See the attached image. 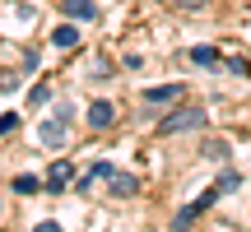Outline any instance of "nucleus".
<instances>
[{
    "label": "nucleus",
    "instance_id": "nucleus-7",
    "mask_svg": "<svg viewBox=\"0 0 251 232\" xmlns=\"http://www.w3.org/2000/svg\"><path fill=\"white\" fill-rule=\"evenodd\" d=\"M65 14L70 19H98V5L93 0H65Z\"/></svg>",
    "mask_w": 251,
    "mask_h": 232
},
{
    "label": "nucleus",
    "instance_id": "nucleus-11",
    "mask_svg": "<svg viewBox=\"0 0 251 232\" xmlns=\"http://www.w3.org/2000/svg\"><path fill=\"white\" fill-rule=\"evenodd\" d=\"M42 102H51V89H47V84H37V89H28V107H42Z\"/></svg>",
    "mask_w": 251,
    "mask_h": 232
},
{
    "label": "nucleus",
    "instance_id": "nucleus-3",
    "mask_svg": "<svg viewBox=\"0 0 251 232\" xmlns=\"http://www.w3.org/2000/svg\"><path fill=\"white\" fill-rule=\"evenodd\" d=\"M70 181H75V162H51V172H47V190H51V195H61Z\"/></svg>",
    "mask_w": 251,
    "mask_h": 232
},
{
    "label": "nucleus",
    "instance_id": "nucleus-9",
    "mask_svg": "<svg viewBox=\"0 0 251 232\" xmlns=\"http://www.w3.org/2000/svg\"><path fill=\"white\" fill-rule=\"evenodd\" d=\"M191 61L205 65V70H214V65H219V51H214V46H191Z\"/></svg>",
    "mask_w": 251,
    "mask_h": 232
},
{
    "label": "nucleus",
    "instance_id": "nucleus-16",
    "mask_svg": "<svg viewBox=\"0 0 251 232\" xmlns=\"http://www.w3.org/2000/svg\"><path fill=\"white\" fill-rule=\"evenodd\" d=\"M177 5H191V9H196V5H205V0H177Z\"/></svg>",
    "mask_w": 251,
    "mask_h": 232
},
{
    "label": "nucleus",
    "instance_id": "nucleus-8",
    "mask_svg": "<svg viewBox=\"0 0 251 232\" xmlns=\"http://www.w3.org/2000/svg\"><path fill=\"white\" fill-rule=\"evenodd\" d=\"M51 42H56V46H79V28H75V23H61V28L51 33Z\"/></svg>",
    "mask_w": 251,
    "mask_h": 232
},
{
    "label": "nucleus",
    "instance_id": "nucleus-12",
    "mask_svg": "<svg viewBox=\"0 0 251 232\" xmlns=\"http://www.w3.org/2000/svg\"><path fill=\"white\" fill-rule=\"evenodd\" d=\"M14 190H19V195H33V190H37V177H28V172H24V177H14Z\"/></svg>",
    "mask_w": 251,
    "mask_h": 232
},
{
    "label": "nucleus",
    "instance_id": "nucleus-4",
    "mask_svg": "<svg viewBox=\"0 0 251 232\" xmlns=\"http://www.w3.org/2000/svg\"><path fill=\"white\" fill-rule=\"evenodd\" d=\"M181 98V84H158V89H144V102L149 107H168V102Z\"/></svg>",
    "mask_w": 251,
    "mask_h": 232
},
{
    "label": "nucleus",
    "instance_id": "nucleus-2",
    "mask_svg": "<svg viewBox=\"0 0 251 232\" xmlns=\"http://www.w3.org/2000/svg\"><path fill=\"white\" fill-rule=\"evenodd\" d=\"M112 121H117V107H112L107 98L89 102V130H112Z\"/></svg>",
    "mask_w": 251,
    "mask_h": 232
},
{
    "label": "nucleus",
    "instance_id": "nucleus-15",
    "mask_svg": "<svg viewBox=\"0 0 251 232\" xmlns=\"http://www.w3.org/2000/svg\"><path fill=\"white\" fill-rule=\"evenodd\" d=\"M33 232H61V223H51V218H47V223H37Z\"/></svg>",
    "mask_w": 251,
    "mask_h": 232
},
{
    "label": "nucleus",
    "instance_id": "nucleus-10",
    "mask_svg": "<svg viewBox=\"0 0 251 232\" xmlns=\"http://www.w3.org/2000/svg\"><path fill=\"white\" fill-rule=\"evenodd\" d=\"M228 153H233V149H228V139H209L205 144V158H224L228 162Z\"/></svg>",
    "mask_w": 251,
    "mask_h": 232
},
{
    "label": "nucleus",
    "instance_id": "nucleus-1",
    "mask_svg": "<svg viewBox=\"0 0 251 232\" xmlns=\"http://www.w3.org/2000/svg\"><path fill=\"white\" fill-rule=\"evenodd\" d=\"M196 125H205V107H177L172 116H163L158 135H181V130H196Z\"/></svg>",
    "mask_w": 251,
    "mask_h": 232
},
{
    "label": "nucleus",
    "instance_id": "nucleus-6",
    "mask_svg": "<svg viewBox=\"0 0 251 232\" xmlns=\"http://www.w3.org/2000/svg\"><path fill=\"white\" fill-rule=\"evenodd\" d=\"M107 190H112L117 200H130L135 190H140V181H135L130 172H112V177H107Z\"/></svg>",
    "mask_w": 251,
    "mask_h": 232
},
{
    "label": "nucleus",
    "instance_id": "nucleus-13",
    "mask_svg": "<svg viewBox=\"0 0 251 232\" xmlns=\"http://www.w3.org/2000/svg\"><path fill=\"white\" fill-rule=\"evenodd\" d=\"M14 130H19V116L5 112V116H0V135H14Z\"/></svg>",
    "mask_w": 251,
    "mask_h": 232
},
{
    "label": "nucleus",
    "instance_id": "nucleus-5",
    "mask_svg": "<svg viewBox=\"0 0 251 232\" xmlns=\"http://www.w3.org/2000/svg\"><path fill=\"white\" fill-rule=\"evenodd\" d=\"M37 139L47 144V149H65V121H42V130H37Z\"/></svg>",
    "mask_w": 251,
    "mask_h": 232
},
{
    "label": "nucleus",
    "instance_id": "nucleus-14",
    "mask_svg": "<svg viewBox=\"0 0 251 232\" xmlns=\"http://www.w3.org/2000/svg\"><path fill=\"white\" fill-rule=\"evenodd\" d=\"M237 181H242L237 172H224V177H219V190H237Z\"/></svg>",
    "mask_w": 251,
    "mask_h": 232
}]
</instances>
